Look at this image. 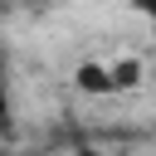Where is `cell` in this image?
<instances>
[{
	"label": "cell",
	"mask_w": 156,
	"mask_h": 156,
	"mask_svg": "<svg viewBox=\"0 0 156 156\" xmlns=\"http://www.w3.org/2000/svg\"><path fill=\"white\" fill-rule=\"evenodd\" d=\"M122 10H127L132 20H141V24L156 29V0H122Z\"/></svg>",
	"instance_id": "cell-2"
},
{
	"label": "cell",
	"mask_w": 156,
	"mask_h": 156,
	"mask_svg": "<svg viewBox=\"0 0 156 156\" xmlns=\"http://www.w3.org/2000/svg\"><path fill=\"white\" fill-rule=\"evenodd\" d=\"M73 83H78V93H88V98H117V83H112L107 58H88V63H78V68H73Z\"/></svg>",
	"instance_id": "cell-1"
}]
</instances>
